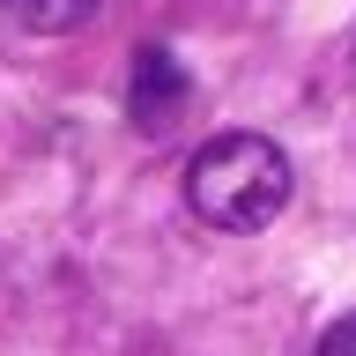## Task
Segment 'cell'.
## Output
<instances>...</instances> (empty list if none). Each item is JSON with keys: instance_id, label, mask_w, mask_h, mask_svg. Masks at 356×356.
Listing matches in <instances>:
<instances>
[{"instance_id": "cell-1", "label": "cell", "mask_w": 356, "mask_h": 356, "mask_svg": "<svg viewBox=\"0 0 356 356\" xmlns=\"http://www.w3.org/2000/svg\"><path fill=\"white\" fill-rule=\"evenodd\" d=\"M186 208L208 230H260L289 208V156L267 134H216L186 163Z\"/></svg>"}, {"instance_id": "cell-2", "label": "cell", "mask_w": 356, "mask_h": 356, "mask_svg": "<svg viewBox=\"0 0 356 356\" xmlns=\"http://www.w3.org/2000/svg\"><path fill=\"white\" fill-rule=\"evenodd\" d=\"M193 104V74L171 44H141L134 52V74H127V119L141 134H171Z\"/></svg>"}, {"instance_id": "cell-3", "label": "cell", "mask_w": 356, "mask_h": 356, "mask_svg": "<svg viewBox=\"0 0 356 356\" xmlns=\"http://www.w3.org/2000/svg\"><path fill=\"white\" fill-rule=\"evenodd\" d=\"M0 15L30 38H67V30L97 22V0H0Z\"/></svg>"}, {"instance_id": "cell-4", "label": "cell", "mask_w": 356, "mask_h": 356, "mask_svg": "<svg viewBox=\"0 0 356 356\" xmlns=\"http://www.w3.org/2000/svg\"><path fill=\"white\" fill-rule=\"evenodd\" d=\"M312 356H356V312H341V319L319 334V349H312Z\"/></svg>"}]
</instances>
